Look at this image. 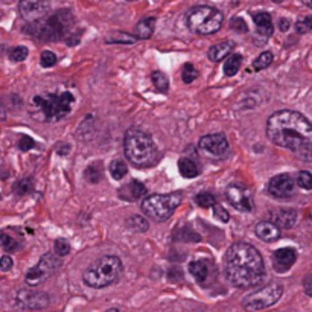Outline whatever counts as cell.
<instances>
[{"instance_id": "obj_1", "label": "cell", "mask_w": 312, "mask_h": 312, "mask_svg": "<svg viewBox=\"0 0 312 312\" xmlns=\"http://www.w3.org/2000/svg\"><path fill=\"white\" fill-rule=\"evenodd\" d=\"M268 139L290 149L305 162H312V123L299 111L280 110L267 120Z\"/></svg>"}, {"instance_id": "obj_2", "label": "cell", "mask_w": 312, "mask_h": 312, "mask_svg": "<svg viewBox=\"0 0 312 312\" xmlns=\"http://www.w3.org/2000/svg\"><path fill=\"white\" fill-rule=\"evenodd\" d=\"M226 274L230 284L236 288H252L259 285L265 277V265L261 253L250 244H233L224 259Z\"/></svg>"}, {"instance_id": "obj_3", "label": "cell", "mask_w": 312, "mask_h": 312, "mask_svg": "<svg viewBox=\"0 0 312 312\" xmlns=\"http://www.w3.org/2000/svg\"><path fill=\"white\" fill-rule=\"evenodd\" d=\"M123 151L127 159L137 168L151 166L157 157V148L152 137L137 128H131L125 134Z\"/></svg>"}, {"instance_id": "obj_4", "label": "cell", "mask_w": 312, "mask_h": 312, "mask_svg": "<svg viewBox=\"0 0 312 312\" xmlns=\"http://www.w3.org/2000/svg\"><path fill=\"white\" fill-rule=\"evenodd\" d=\"M122 274V262L117 256L107 255L95 261L82 274L84 284L90 288L101 290L113 285Z\"/></svg>"}, {"instance_id": "obj_5", "label": "cell", "mask_w": 312, "mask_h": 312, "mask_svg": "<svg viewBox=\"0 0 312 312\" xmlns=\"http://www.w3.org/2000/svg\"><path fill=\"white\" fill-rule=\"evenodd\" d=\"M75 24V17L70 11L61 9L52 15H46L44 18L30 23V32L40 40L46 41H58L72 35V29Z\"/></svg>"}, {"instance_id": "obj_6", "label": "cell", "mask_w": 312, "mask_h": 312, "mask_svg": "<svg viewBox=\"0 0 312 312\" xmlns=\"http://www.w3.org/2000/svg\"><path fill=\"white\" fill-rule=\"evenodd\" d=\"M186 20H188V27L192 32L201 35H210L221 29L224 17L221 11H218L216 8L207 5H198L189 9Z\"/></svg>"}, {"instance_id": "obj_7", "label": "cell", "mask_w": 312, "mask_h": 312, "mask_svg": "<svg viewBox=\"0 0 312 312\" xmlns=\"http://www.w3.org/2000/svg\"><path fill=\"white\" fill-rule=\"evenodd\" d=\"M73 102H75V98L69 91H64L61 95L47 93L46 96H35L32 99V104L38 107L46 122H55V120L66 117L72 111Z\"/></svg>"}, {"instance_id": "obj_8", "label": "cell", "mask_w": 312, "mask_h": 312, "mask_svg": "<svg viewBox=\"0 0 312 312\" xmlns=\"http://www.w3.org/2000/svg\"><path fill=\"white\" fill-rule=\"evenodd\" d=\"M181 203V192H172L168 195L159 194V195H149L142 201V212L155 220V221H166L172 216L175 209Z\"/></svg>"}, {"instance_id": "obj_9", "label": "cell", "mask_w": 312, "mask_h": 312, "mask_svg": "<svg viewBox=\"0 0 312 312\" xmlns=\"http://www.w3.org/2000/svg\"><path fill=\"white\" fill-rule=\"evenodd\" d=\"M284 294V287L280 284H268L264 288L258 290L256 293L247 296L242 300V308L247 312H258L267 309L279 302Z\"/></svg>"}, {"instance_id": "obj_10", "label": "cell", "mask_w": 312, "mask_h": 312, "mask_svg": "<svg viewBox=\"0 0 312 312\" xmlns=\"http://www.w3.org/2000/svg\"><path fill=\"white\" fill-rule=\"evenodd\" d=\"M61 267V259L58 256H55L53 253H46L40 262L27 271L26 274V284L29 287H37L40 285L43 280H46L47 277H50L52 274H55Z\"/></svg>"}, {"instance_id": "obj_11", "label": "cell", "mask_w": 312, "mask_h": 312, "mask_svg": "<svg viewBox=\"0 0 312 312\" xmlns=\"http://www.w3.org/2000/svg\"><path fill=\"white\" fill-rule=\"evenodd\" d=\"M226 200L229 204L238 210L242 212H252L253 210V201H252V192L247 186L242 183H232L226 189Z\"/></svg>"}, {"instance_id": "obj_12", "label": "cell", "mask_w": 312, "mask_h": 312, "mask_svg": "<svg viewBox=\"0 0 312 312\" xmlns=\"http://www.w3.org/2000/svg\"><path fill=\"white\" fill-rule=\"evenodd\" d=\"M268 194L274 198L285 200L294 195L296 183L290 174H279L268 181Z\"/></svg>"}, {"instance_id": "obj_13", "label": "cell", "mask_w": 312, "mask_h": 312, "mask_svg": "<svg viewBox=\"0 0 312 312\" xmlns=\"http://www.w3.org/2000/svg\"><path fill=\"white\" fill-rule=\"evenodd\" d=\"M198 146L212 157H223L229 151V140L224 134H207L200 139Z\"/></svg>"}, {"instance_id": "obj_14", "label": "cell", "mask_w": 312, "mask_h": 312, "mask_svg": "<svg viewBox=\"0 0 312 312\" xmlns=\"http://www.w3.org/2000/svg\"><path fill=\"white\" fill-rule=\"evenodd\" d=\"M20 14L21 17L29 21L35 23L41 18H44L50 9V5L47 2H21L20 3Z\"/></svg>"}, {"instance_id": "obj_15", "label": "cell", "mask_w": 312, "mask_h": 312, "mask_svg": "<svg viewBox=\"0 0 312 312\" xmlns=\"http://www.w3.org/2000/svg\"><path fill=\"white\" fill-rule=\"evenodd\" d=\"M17 302L20 306L27 309H43L49 305V296L46 293L20 291L17 294Z\"/></svg>"}, {"instance_id": "obj_16", "label": "cell", "mask_w": 312, "mask_h": 312, "mask_svg": "<svg viewBox=\"0 0 312 312\" xmlns=\"http://www.w3.org/2000/svg\"><path fill=\"white\" fill-rule=\"evenodd\" d=\"M297 261V252L291 247L279 248L273 255V265L277 273H287Z\"/></svg>"}, {"instance_id": "obj_17", "label": "cell", "mask_w": 312, "mask_h": 312, "mask_svg": "<svg viewBox=\"0 0 312 312\" xmlns=\"http://www.w3.org/2000/svg\"><path fill=\"white\" fill-rule=\"evenodd\" d=\"M189 271L191 274L194 276V279L200 284V285H207L212 279H213V274H215V270H213V264L210 261H195V262H191L189 265Z\"/></svg>"}, {"instance_id": "obj_18", "label": "cell", "mask_w": 312, "mask_h": 312, "mask_svg": "<svg viewBox=\"0 0 312 312\" xmlns=\"http://www.w3.org/2000/svg\"><path fill=\"white\" fill-rule=\"evenodd\" d=\"M252 17H253V21L256 23V29H258L255 41H258V38H262V44L267 43V40L274 32L271 15L268 12H255V14H252Z\"/></svg>"}, {"instance_id": "obj_19", "label": "cell", "mask_w": 312, "mask_h": 312, "mask_svg": "<svg viewBox=\"0 0 312 312\" xmlns=\"http://www.w3.org/2000/svg\"><path fill=\"white\" fill-rule=\"evenodd\" d=\"M297 212L293 209H282V210H276L271 213V223L276 224L279 229H291L297 224Z\"/></svg>"}, {"instance_id": "obj_20", "label": "cell", "mask_w": 312, "mask_h": 312, "mask_svg": "<svg viewBox=\"0 0 312 312\" xmlns=\"http://www.w3.org/2000/svg\"><path fill=\"white\" fill-rule=\"evenodd\" d=\"M256 236L265 242H274L280 238V229L271 221H261L255 229Z\"/></svg>"}, {"instance_id": "obj_21", "label": "cell", "mask_w": 312, "mask_h": 312, "mask_svg": "<svg viewBox=\"0 0 312 312\" xmlns=\"http://www.w3.org/2000/svg\"><path fill=\"white\" fill-rule=\"evenodd\" d=\"M143 195H146V188H145V184H142L137 180L122 186V189L119 191V197L127 200V201H136V200L142 198Z\"/></svg>"}, {"instance_id": "obj_22", "label": "cell", "mask_w": 312, "mask_h": 312, "mask_svg": "<svg viewBox=\"0 0 312 312\" xmlns=\"http://www.w3.org/2000/svg\"><path fill=\"white\" fill-rule=\"evenodd\" d=\"M235 47V43L233 41H223V43H218L215 46H212L209 49V59L213 61V63H218V61H223L224 58L230 56V52L233 50Z\"/></svg>"}, {"instance_id": "obj_23", "label": "cell", "mask_w": 312, "mask_h": 312, "mask_svg": "<svg viewBox=\"0 0 312 312\" xmlns=\"http://www.w3.org/2000/svg\"><path fill=\"white\" fill-rule=\"evenodd\" d=\"M154 27H155V18L154 17H146V18L140 20L137 23V26H136V38L146 40V38L152 37Z\"/></svg>"}, {"instance_id": "obj_24", "label": "cell", "mask_w": 312, "mask_h": 312, "mask_svg": "<svg viewBox=\"0 0 312 312\" xmlns=\"http://www.w3.org/2000/svg\"><path fill=\"white\" fill-rule=\"evenodd\" d=\"M178 171L184 178H195L200 175V166L191 159H181L178 162Z\"/></svg>"}, {"instance_id": "obj_25", "label": "cell", "mask_w": 312, "mask_h": 312, "mask_svg": "<svg viewBox=\"0 0 312 312\" xmlns=\"http://www.w3.org/2000/svg\"><path fill=\"white\" fill-rule=\"evenodd\" d=\"M0 247L6 253H14L17 250H20L21 242H20V239H17L12 235H9L8 232H0Z\"/></svg>"}, {"instance_id": "obj_26", "label": "cell", "mask_w": 312, "mask_h": 312, "mask_svg": "<svg viewBox=\"0 0 312 312\" xmlns=\"http://www.w3.org/2000/svg\"><path fill=\"white\" fill-rule=\"evenodd\" d=\"M242 64V56L239 53H233L230 56H227L226 63H224V73L226 76H235Z\"/></svg>"}, {"instance_id": "obj_27", "label": "cell", "mask_w": 312, "mask_h": 312, "mask_svg": "<svg viewBox=\"0 0 312 312\" xmlns=\"http://www.w3.org/2000/svg\"><path fill=\"white\" fill-rule=\"evenodd\" d=\"M111 177L114 180H122L127 174H128V166L125 165V162L122 160H113L110 163V168H108Z\"/></svg>"}, {"instance_id": "obj_28", "label": "cell", "mask_w": 312, "mask_h": 312, "mask_svg": "<svg viewBox=\"0 0 312 312\" xmlns=\"http://www.w3.org/2000/svg\"><path fill=\"white\" fill-rule=\"evenodd\" d=\"M273 59H274V56H273V53L271 52H262L255 61H253V70L255 72H259V70H264V69H267L271 63H273Z\"/></svg>"}, {"instance_id": "obj_29", "label": "cell", "mask_w": 312, "mask_h": 312, "mask_svg": "<svg viewBox=\"0 0 312 312\" xmlns=\"http://www.w3.org/2000/svg\"><path fill=\"white\" fill-rule=\"evenodd\" d=\"M151 79H152V84H154V87L159 90V91H168L169 90V79H168V76L163 73V72H154L152 75H151Z\"/></svg>"}, {"instance_id": "obj_30", "label": "cell", "mask_w": 312, "mask_h": 312, "mask_svg": "<svg viewBox=\"0 0 312 312\" xmlns=\"http://www.w3.org/2000/svg\"><path fill=\"white\" fill-rule=\"evenodd\" d=\"M128 227H131V230H134L137 233H143V232H146L149 229V224L143 216L134 215V216H131L128 220Z\"/></svg>"}, {"instance_id": "obj_31", "label": "cell", "mask_w": 312, "mask_h": 312, "mask_svg": "<svg viewBox=\"0 0 312 312\" xmlns=\"http://www.w3.org/2000/svg\"><path fill=\"white\" fill-rule=\"evenodd\" d=\"M34 189V183H32V178H23V180H18L15 184H14V192L17 195H26L29 192H32Z\"/></svg>"}, {"instance_id": "obj_32", "label": "cell", "mask_w": 312, "mask_h": 312, "mask_svg": "<svg viewBox=\"0 0 312 312\" xmlns=\"http://www.w3.org/2000/svg\"><path fill=\"white\" fill-rule=\"evenodd\" d=\"M195 203L203 209H209V207H213L216 204V200L210 192H203V194H198L195 197Z\"/></svg>"}, {"instance_id": "obj_33", "label": "cell", "mask_w": 312, "mask_h": 312, "mask_svg": "<svg viewBox=\"0 0 312 312\" xmlns=\"http://www.w3.org/2000/svg\"><path fill=\"white\" fill-rule=\"evenodd\" d=\"M85 178L90 183H99L102 178V171H101V165H91L87 168L85 171Z\"/></svg>"}, {"instance_id": "obj_34", "label": "cell", "mask_w": 312, "mask_h": 312, "mask_svg": "<svg viewBox=\"0 0 312 312\" xmlns=\"http://www.w3.org/2000/svg\"><path fill=\"white\" fill-rule=\"evenodd\" d=\"M297 34H308L312 30V15H303L296 23Z\"/></svg>"}, {"instance_id": "obj_35", "label": "cell", "mask_w": 312, "mask_h": 312, "mask_svg": "<svg viewBox=\"0 0 312 312\" xmlns=\"http://www.w3.org/2000/svg\"><path fill=\"white\" fill-rule=\"evenodd\" d=\"M27 49L24 46H17V47H12L9 50V59L14 61V63H20V61H24L27 58Z\"/></svg>"}, {"instance_id": "obj_36", "label": "cell", "mask_w": 312, "mask_h": 312, "mask_svg": "<svg viewBox=\"0 0 312 312\" xmlns=\"http://www.w3.org/2000/svg\"><path fill=\"white\" fill-rule=\"evenodd\" d=\"M297 184L305 189V191H311L312 189V174L308 171H302L297 174Z\"/></svg>"}, {"instance_id": "obj_37", "label": "cell", "mask_w": 312, "mask_h": 312, "mask_svg": "<svg viewBox=\"0 0 312 312\" xmlns=\"http://www.w3.org/2000/svg\"><path fill=\"white\" fill-rule=\"evenodd\" d=\"M181 78H183V81H184L186 84H191L192 81H195V79L198 78V72H197V69H195L192 64H184Z\"/></svg>"}, {"instance_id": "obj_38", "label": "cell", "mask_w": 312, "mask_h": 312, "mask_svg": "<svg viewBox=\"0 0 312 312\" xmlns=\"http://www.w3.org/2000/svg\"><path fill=\"white\" fill-rule=\"evenodd\" d=\"M105 41H107V43H125V44H133V43L136 41V38H133V37L128 35V34L119 32V34L110 35Z\"/></svg>"}, {"instance_id": "obj_39", "label": "cell", "mask_w": 312, "mask_h": 312, "mask_svg": "<svg viewBox=\"0 0 312 312\" xmlns=\"http://www.w3.org/2000/svg\"><path fill=\"white\" fill-rule=\"evenodd\" d=\"M53 250H55V256L63 258V256H67L70 253V245L67 244L66 239H56L55 245H53Z\"/></svg>"}, {"instance_id": "obj_40", "label": "cell", "mask_w": 312, "mask_h": 312, "mask_svg": "<svg viewBox=\"0 0 312 312\" xmlns=\"http://www.w3.org/2000/svg\"><path fill=\"white\" fill-rule=\"evenodd\" d=\"M40 61H41V66H43V67H53L55 63H56V55L52 53L50 50H44V52L41 53Z\"/></svg>"}, {"instance_id": "obj_41", "label": "cell", "mask_w": 312, "mask_h": 312, "mask_svg": "<svg viewBox=\"0 0 312 312\" xmlns=\"http://www.w3.org/2000/svg\"><path fill=\"white\" fill-rule=\"evenodd\" d=\"M213 213H215L216 220H221L223 223H229V221H230L229 212H227L223 206H220V204H215V206H213Z\"/></svg>"}, {"instance_id": "obj_42", "label": "cell", "mask_w": 312, "mask_h": 312, "mask_svg": "<svg viewBox=\"0 0 312 312\" xmlns=\"http://www.w3.org/2000/svg\"><path fill=\"white\" fill-rule=\"evenodd\" d=\"M35 146V142L29 137V136H21L20 142H18V148L20 151H29Z\"/></svg>"}, {"instance_id": "obj_43", "label": "cell", "mask_w": 312, "mask_h": 312, "mask_svg": "<svg viewBox=\"0 0 312 312\" xmlns=\"http://www.w3.org/2000/svg\"><path fill=\"white\" fill-rule=\"evenodd\" d=\"M12 265H14V262H12L11 256L5 255V256H2V258H0V270H2L3 273L9 271V270L12 268Z\"/></svg>"}, {"instance_id": "obj_44", "label": "cell", "mask_w": 312, "mask_h": 312, "mask_svg": "<svg viewBox=\"0 0 312 312\" xmlns=\"http://www.w3.org/2000/svg\"><path fill=\"white\" fill-rule=\"evenodd\" d=\"M232 27L236 29L238 32H241V30H242V32H247V30H248L245 21H244L242 18H239V17H235V18L232 20Z\"/></svg>"}, {"instance_id": "obj_45", "label": "cell", "mask_w": 312, "mask_h": 312, "mask_svg": "<svg viewBox=\"0 0 312 312\" xmlns=\"http://www.w3.org/2000/svg\"><path fill=\"white\" fill-rule=\"evenodd\" d=\"M290 26H291V23H290L288 18H280V20H279V29H280L282 32H287V30L290 29Z\"/></svg>"}, {"instance_id": "obj_46", "label": "cell", "mask_w": 312, "mask_h": 312, "mask_svg": "<svg viewBox=\"0 0 312 312\" xmlns=\"http://www.w3.org/2000/svg\"><path fill=\"white\" fill-rule=\"evenodd\" d=\"M303 287H305V293L312 297V277H306V279H305Z\"/></svg>"}, {"instance_id": "obj_47", "label": "cell", "mask_w": 312, "mask_h": 312, "mask_svg": "<svg viewBox=\"0 0 312 312\" xmlns=\"http://www.w3.org/2000/svg\"><path fill=\"white\" fill-rule=\"evenodd\" d=\"M107 312H120L119 309H114V308H111V309H108Z\"/></svg>"}, {"instance_id": "obj_48", "label": "cell", "mask_w": 312, "mask_h": 312, "mask_svg": "<svg viewBox=\"0 0 312 312\" xmlns=\"http://www.w3.org/2000/svg\"><path fill=\"white\" fill-rule=\"evenodd\" d=\"M306 5H308V6H309V8H312V2H308V3H306Z\"/></svg>"}]
</instances>
